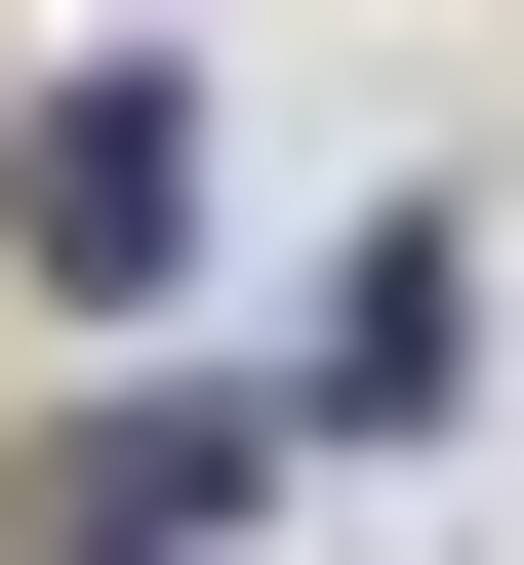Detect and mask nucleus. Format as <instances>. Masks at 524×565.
Segmentation results:
<instances>
[{
  "label": "nucleus",
  "instance_id": "f03ea898",
  "mask_svg": "<svg viewBox=\"0 0 524 565\" xmlns=\"http://www.w3.org/2000/svg\"><path fill=\"white\" fill-rule=\"evenodd\" d=\"M282 484V404H82V445H41V525H243Z\"/></svg>",
  "mask_w": 524,
  "mask_h": 565
},
{
  "label": "nucleus",
  "instance_id": "f257e3e1",
  "mask_svg": "<svg viewBox=\"0 0 524 565\" xmlns=\"http://www.w3.org/2000/svg\"><path fill=\"white\" fill-rule=\"evenodd\" d=\"M0 243H41V282H162L202 243V121L162 82H41V121H0Z\"/></svg>",
  "mask_w": 524,
  "mask_h": 565
}]
</instances>
